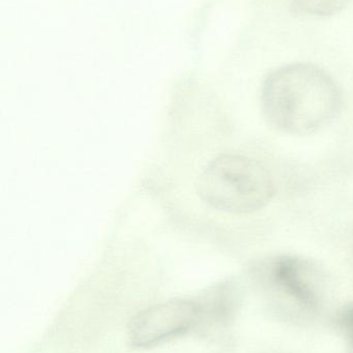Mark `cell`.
I'll list each match as a JSON object with an SVG mask.
<instances>
[{"instance_id": "obj_1", "label": "cell", "mask_w": 353, "mask_h": 353, "mask_svg": "<svg viewBox=\"0 0 353 353\" xmlns=\"http://www.w3.org/2000/svg\"><path fill=\"white\" fill-rule=\"evenodd\" d=\"M261 111L269 126L294 137L321 132L337 117L341 89L325 70L292 63L271 72L261 88Z\"/></svg>"}, {"instance_id": "obj_2", "label": "cell", "mask_w": 353, "mask_h": 353, "mask_svg": "<svg viewBox=\"0 0 353 353\" xmlns=\"http://www.w3.org/2000/svg\"><path fill=\"white\" fill-rule=\"evenodd\" d=\"M197 192L209 207L232 215H247L265 209L276 192L267 168L252 157L222 154L203 170Z\"/></svg>"}, {"instance_id": "obj_3", "label": "cell", "mask_w": 353, "mask_h": 353, "mask_svg": "<svg viewBox=\"0 0 353 353\" xmlns=\"http://www.w3.org/2000/svg\"><path fill=\"white\" fill-rule=\"evenodd\" d=\"M199 315L196 304L176 300L155 305L139 313L130 327L133 345L146 347L192 327Z\"/></svg>"}, {"instance_id": "obj_4", "label": "cell", "mask_w": 353, "mask_h": 353, "mask_svg": "<svg viewBox=\"0 0 353 353\" xmlns=\"http://www.w3.org/2000/svg\"><path fill=\"white\" fill-rule=\"evenodd\" d=\"M260 268L269 281L300 304L316 305L323 277L312 261L294 255H280L263 261Z\"/></svg>"}, {"instance_id": "obj_5", "label": "cell", "mask_w": 353, "mask_h": 353, "mask_svg": "<svg viewBox=\"0 0 353 353\" xmlns=\"http://www.w3.org/2000/svg\"><path fill=\"white\" fill-rule=\"evenodd\" d=\"M350 0H292L294 12L311 16H332L343 10Z\"/></svg>"}]
</instances>
